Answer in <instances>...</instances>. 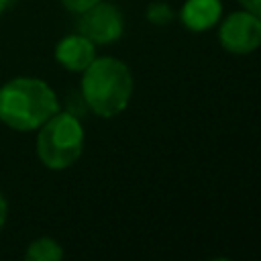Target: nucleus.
I'll return each instance as SVG.
<instances>
[{"label": "nucleus", "mask_w": 261, "mask_h": 261, "mask_svg": "<svg viewBox=\"0 0 261 261\" xmlns=\"http://www.w3.org/2000/svg\"><path fill=\"white\" fill-rule=\"evenodd\" d=\"M59 110L53 88L39 77H14L0 88V120L14 130H37Z\"/></svg>", "instance_id": "f257e3e1"}, {"label": "nucleus", "mask_w": 261, "mask_h": 261, "mask_svg": "<svg viewBox=\"0 0 261 261\" xmlns=\"http://www.w3.org/2000/svg\"><path fill=\"white\" fill-rule=\"evenodd\" d=\"M82 73V98L94 114L110 118L126 108L133 94V75L120 59L98 57Z\"/></svg>", "instance_id": "f03ea898"}, {"label": "nucleus", "mask_w": 261, "mask_h": 261, "mask_svg": "<svg viewBox=\"0 0 261 261\" xmlns=\"http://www.w3.org/2000/svg\"><path fill=\"white\" fill-rule=\"evenodd\" d=\"M35 151L39 161L49 169L71 167L84 151V128L73 112L57 110L39 126Z\"/></svg>", "instance_id": "7ed1b4c3"}, {"label": "nucleus", "mask_w": 261, "mask_h": 261, "mask_svg": "<svg viewBox=\"0 0 261 261\" xmlns=\"http://www.w3.org/2000/svg\"><path fill=\"white\" fill-rule=\"evenodd\" d=\"M124 31V18L122 12L108 2H96L94 6L80 12L77 18V33L90 39L94 45H108L116 39H120Z\"/></svg>", "instance_id": "20e7f679"}, {"label": "nucleus", "mask_w": 261, "mask_h": 261, "mask_svg": "<svg viewBox=\"0 0 261 261\" xmlns=\"http://www.w3.org/2000/svg\"><path fill=\"white\" fill-rule=\"evenodd\" d=\"M220 45L230 53H251L261 45V18L249 10L232 12L220 27Z\"/></svg>", "instance_id": "39448f33"}, {"label": "nucleus", "mask_w": 261, "mask_h": 261, "mask_svg": "<svg viewBox=\"0 0 261 261\" xmlns=\"http://www.w3.org/2000/svg\"><path fill=\"white\" fill-rule=\"evenodd\" d=\"M55 59L67 71H84L96 59V49L94 43L84 35H67L57 43Z\"/></svg>", "instance_id": "423d86ee"}, {"label": "nucleus", "mask_w": 261, "mask_h": 261, "mask_svg": "<svg viewBox=\"0 0 261 261\" xmlns=\"http://www.w3.org/2000/svg\"><path fill=\"white\" fill-rule=\"evenodd\" d=\"M222 4L220 0H186L181 8V22L190 31H206L220 18Z\"/></svg>", "instance_id": "0eeeda50"}, {"label": "nucleus", "mask_w": 261, "mask_h": 261, "mask_svg": "<svg viewBox=\"0 0 261 261\" xmlns=\"http://www.w3.org/2000/svg\"><path fill=\"white\" fill-rule=\"evenodd\" d=\"M63 257L61 245L51 237H39L35 239L24 253L27 261H59Z\"/></svg>", "instance_id": "6e6552de"}, {"label": "nucleus", "mask_w": 261, "mask_h": 261, "mask_svg": "<svg viewBox=\"0 0 261 261\" xmlns=\"http://www.w3.org/2000/svg\"><path fill=\"white\" fill-rule=\"evenodd\" d=\"M173 18L171 8L165 2H153L147 8V20H151L153 24H167Z\"/></svg>", "instance_id": "1a4fd4ad"}, {"label": "nucleus", "mask_w": 261, "mask_h": 261, "mask_svg": "<svg viewBox=\"0 0 261 261\" xmlns=\"http://www.w3.org/2000/svg\"><path fill=\"white\" fill-rule=\"evenodd\" d=\"M96 2H100V0H61V4L69 10V12H84L86 8H90V6H94Z\"/></svg>", "instance_id": "9d476101"}, {"label": "nucleus", "mask_w": 261, "mask_h": 261, "mask_svg": "<svg viewBox=\"0 0 261 261\" xmlns=\"http://www.w3.org/2000/svg\"><path fill=\"white\" fill-rule=\"evenodd\" d=\"M239 2L243 4L245 10H249V12H253L255 16L261 18V0H239Z\"/></svg>", "instance_id": "9b49d317"}, {"label": "nucleus", "mask_w": 261, "mask_h": 261, "mask_svg": "<svg viewBox=\"0 0 261 261\" xmlns=\"http://www.w3.org/2000/svg\"><path fill=\"white\" fill-rule=\"evenodd\" d=\"M6 216H8V202H6L4 194L0 192V230H2V226L6 222Z\"/></svg>", "instance_id": "f8f14e48"}, {"label": "nucleus", "mask_w": 261, "mask_h": 261, "mask_svg": "<svg viewBox=\"0 0 261 261\" xmlns=\"http://www.w3.org/2000/svg\"><path fill=\"white\" fill-rule=\"evenodd\" d=\"M8 4H10V0H0V14H2V12L8 8Z\"/></svg>", "instance_id": "ddd939ff"}]
</instances>
